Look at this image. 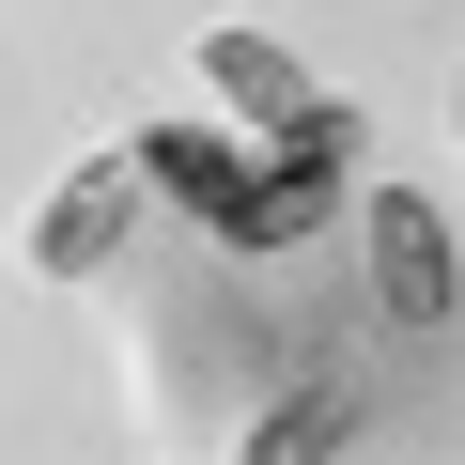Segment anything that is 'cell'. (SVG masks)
Listing matches in <instances>:
<instances>
[{"label":"cell","mask_w":465,"mask_h":465,"mask_svg":"<svg viewBox=\"0 0 465 465\" xmlns=\"http://www.w3.org/2000/svg\"><path fill=\"white\" fill-rule=\"evenodd\" d=\"M341 155H357V109L326 94V109H311V124H295V140L264 155V186L217 217V249H249V264H264V249H311V232L341 217V202H326V186H341Z\"/></svg>","instance_id":"6da1fadb"},{"label":"cell","mask_w":465,"mask_h":465,"mask_svg":"<svg viewBox=\"0 0 465 465\" xmlns=\"http://www.w3.org/2000/svg\"><path fill=\"white\" fill-rule=\"evenodd\" d=\"M357 232H372V295H388V326H450V311H465V249H450V217H434L419 186H372Z\"/></svg>","instance_id":"7a4b0ae2"},{"label":"cell","mask_w":465,"mask_h":465,"mask_svg":"<svg viewBox=\"0 0 465 465\" xmlns=\"http://www.w3.org/2000/svg\"><path fill=\"white\" fill-rule=\"evenodd\" d=\"M140 202H155V186H140V155H78V171L32 202V264H47V280H94L124 232H140Z\"/></svg>","instance_id":"3957f363"},{"label":"cell","mask_w":465,"mask_h":465,"mask_svg":"<svg viewBox=\"0 0 465 465\" xmlns=\"http://www.w3.org/2000/svg\"><path fill=\"white\" fill-rule=\"evenodd\" d=\"M186 78H202L232 124H249V140H295V124L326 109V78H311L280 32H202V47H186Z\"/></svg>","instance_id":"277c9868"},{"label":"cell","mask_w":465,"mask_h":465,"mask_svg":"<svg viewBox=\"0 0 465 465\" xmlns=\"http://www.w3.org/2000/svg\"><path fill=\"white\" fill-rule=\"evenodd\" d=\"M124 155H140V186H155V202H186L202 232L264 186V155H249V140H217V124H155V140H124Z\"/></svg>","instance_id":"5b68a950"},{"label":"cell","mask_w":465,"mask_h":465,"mask_svg":"<svg viewBox=\"0 0 465 465\" xmlns=\"http://www.w3.org/2000/svg\"><path fill=\"white\" fill-rule=\"evenodd\" d=\"M341 434H357V388H295V403L249 434V465H326Z\"/></svg>","instance_id":"8992f818"}]
</instances>
